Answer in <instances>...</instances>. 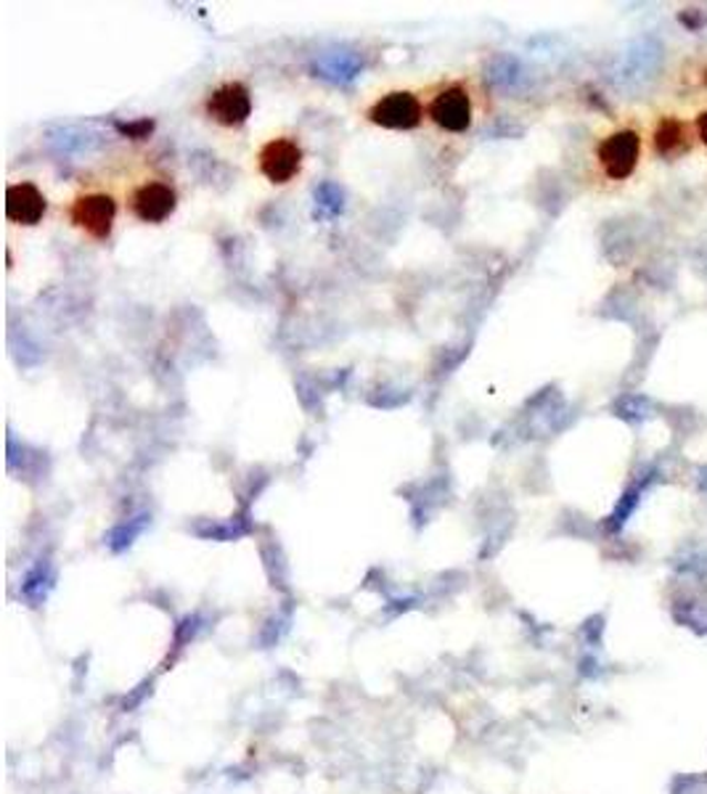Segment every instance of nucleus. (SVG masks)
<instances>
[{
  "label": "nucleus",
  "mask_w": 707,
  "mask_h": 794,
  "mask_svg": "<svg viewBox=\"0 0 707 794\" xmlns=\"http://www.w3.org/2000/svg\"><path fill=\"white\" fill-rule=\"evenodd\" d=\"M646 154H650V143H646L644 119L636 115L620 117L604 132H599L591 146L593 178L601 185L620 189L639 175Z\"/></svg>",
  "instance_id": "f257e3e1"
},
{
  "label": "nucleus",
  "mask_w": 707,
  "mask_h": 794,
  "mask_svg": "<svg viewBox=\"0 0 707 794\" xmlns=\"http://www.w3.org/2000/svg\"><path fill=\"white\" fill-rule=\"evenodd\" d=\"M425 115L446 136H464L472 130L474 117H478L474 90L464 79H448V83L429 90Z\"/></svg>",
  "instance_id": "f03ea898"
},
{
  "label": "nucleus",
  "mask_w": 707,
  "mask_h": 794,
  "mask_svg": "<svg viewBox=\"0 0 707 794\" xmlns=\"http://www.w3.org/2000/svg\"><path fill=\"white\" fill-rule=\"evenodd\" d=\"M117 196L107 189H81L72 196L67 217L72 228L81 230L83 236L94 242H107L117 223Z\"/></svg>",
  "instance_id": "7ed1b4c3"
},
{
  "label": "nucleus",
  "mask_w": 707,
  "mask_h": 794,
  "mask_svg": "<svg viewBox=\"0 0 707 794\" xmlns=\"http://www.w3.org/2000/svg\"><path fill=\"white\" fill-rule=\"evenodd\" d=\"M646 143H650V154L660 162H678L689 157L697 149L692 117L676 109H660L646 125Z\"/></svg>",
  "instance_id": "20e7f679"
},
{
  "label": "nucleus",
  "mask_w": 707,
  "mask_h": 794,
  "mask_svg": "<svg viewBox=\"0 0 707 794\" xmlns=\"http://www.w3.org/2000/svg\"><path fill=\"white\" fill-rule=\"evenodd\" d=\"M425 101L416 90L395 88L376 96L366 109V119L382 130H416L425 122Z\"/></svg>",
  "instance_id": "39448f33"
},
{
  "label": "nucleus",
  "mask_w": 707,
  "mask_h": 794,
  "mask_svg": "<svg viewBox=\"0 0 707 794\" xmlns=\"http://www.w3.org/2000/svg\"><path fill=\"white\" fill-rule=\"evenodd\" d=\"M125 204L138 223L160 225L178 210V189L168 178H143L128 191Z\"/></svg>",
  "instance_id": "423d86ee"
},
{
  "label": "nucleus",
  "mask_w": 707,
  "mask_h": 794,
  "mask_svg": "<svg viewBox=\"0 0 707 794\" xmlns=\"http://www.w3.org/2000/svg\"><path fill=\"white\" fill-rule=\"evenodd\" d=\"M306 164V151L302 143L292 136H276L260 146L257 151V170L274 185L292 183Z\"/></svg>",
  "instance_id": "0eeeda50"
},
{
  "label": "nucleus",
  "mask_w": 707,
  "mask_h": 794,
  "mask_svg": "<svg viewBox=\"0 0 707 794\" xmlns=\"http://www.w3.org/2000/svg\"><path fill=\"white\" fill-rule=\"evenodd\" d=\"M204 115L221 128H242L253 115V93L242 79H226L207 93Z\"/></svg>",
  "instance_id": "6e6552de"
},
{
  "label": "nucleus",
  "mask_w": 707,
  "mask_h": 794,
  "mask_svg": "<svg viewBox=\"0 0 707 794\" xmlns=\"http://www.w3.org/2000/svg\"><path fill=\"white\" fill-rule=\"evenodd\" d=\"M45 212H49V198L32 181H17L6 189V217H9V223L32 228V225L43 223Z\"/></svg>",
  "instance_id": "1a4fd4ad"
},
{
  "label": "nucleus",
  "mask_w": 707,
  "mask_h": 794,
  "mask_svg": "<svg viewBox=\"0 0 707 794\" xmlns=\"http://www.w3.org/2000/svg\"><path fill=\"white\" fill-rule=\"evenodd\" d=\"M678 79L686 90L694 93V96L705 98L707 104V56H697L684 62V66H681L678 72Z\"/></svg>",
  "instance_id": "9d476101"
},
{
  "label": "nucleus",
  "mask_w": 707,
  "mask_h": 794,
  "mask_svg": "<svg viewBox=\"0 0 707 794\" xmlns=\"http://www.w3.org/2000/svg\"><path fill=\"white\" fill-rule=\"evenodd\" d=\"M692 128H694V138H697L699 149L707 151V104L697 106L692 115Z\"/></svg>",
  "instance_id": "9b49d317"
}]
</instances>
